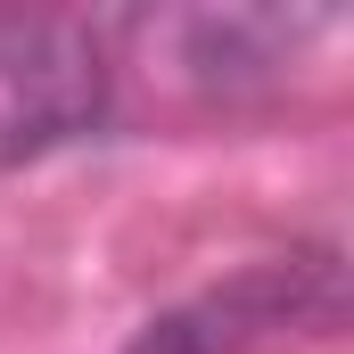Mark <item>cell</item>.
I'll list each match as a JSON object with an SVG mask.
<instances>
[{
	"instance_id": "1",
	"label": "cell",
	"mask_w": 354,
	"mask_h": 354,
	"mask_svg": "<svg viewBox=\"0 0 354 354\" xmlns=\"http://www.w3.org/2000/svg\"><path fill=\"white\" fill-rule=\"evenodd\" d=\"M115 115L107 25L75 8H0V174L41 165Z\"/></svg>"
},
{
	"instance_id": "3",
	"label": "cell",
	"mask_w": 354,
	"mask_h": 354,
	"mask_svg": "<svg viewBox=\"0 0 354 354\" xmlns=\"http://www.w3.org/2000/svg\"><path fill=\"white\" fill-rule=\"evenodd\" d=\"M338 313H346L338 248H297L149 313L124 354H288L297 338L338 330Z\"/></svg>"
},
{
	"instance_id": "2",
	"label": "cell",
	"mask_w": 354,
	"mask_h": 354,
	"mask_svg": "<svg viewBox=\"0 0 354 354\" xmlns=\"http://www.w3.org/2000/svg\"><path fill=\"white\" fill-rule=\"evenodd\" d=\"M322 8H264V0H231V8H140L107 25L115 75L124 66H165L198 107H239L288 83V66L305 58V41L322 33Z\"/></svg>"
}]
</instances>
